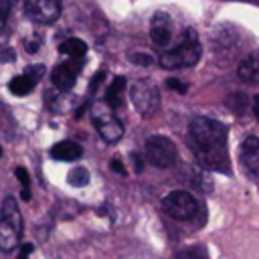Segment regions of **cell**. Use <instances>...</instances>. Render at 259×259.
Here are the masks:
<instances>
[{
  "mask_svg": "<svg viewBox=\"0 0 259 259\" xmlns=\"http://www.w3.org/2000/svg\"><path fill=\"white\" fill-rule=\"evenodd\" d=\"M146 156L148 162H152L156 168H168L176 162V146L166 136H152L146 142Z\"/></svg>",
  "mask_w": 259,
  "mask_h": 259,
  "instance_id": "8992f818",
  "label": "cell"
},
{
  "mask_svg": "<svg viewBox=\"0 0 259 259\" xmlns=\"http://www.w3.org/2000/svg\"><path fill=\"white\" fill-rule=\"evenodd\" d=\"M59 53L67 55L69 59H81V57L87 53V45H85V40H81V38H65V40L59 45Z\"/></svg>",
  "mask_w": 259,
  "mask_h": 259,
  "instance_id": "9a60e30c",
  "label": "cell"
},
{
  "mask_svg": "<svg viewBox=\"0 0 259 259\" xmlns=\"http://www.w3.org/2000/svg\"><path fill=\"white\" fill-rule=\"evenodd\" d=\"M132 160H134V166H136V172H142V158L138 154H132Z\"/></svg>",
  "mask_w": 259,
  "mask_h": 259,
  "instance_id": "f1b7e54d",
  "label": "cell"
},
{
  "mask_svg": "<svg viewBox=\"0 0 259 259\" xmlns=\"http://www.w3.org/2000/svg\"><path fill=\"white\" fill-rule=\"evenodd\" d=\"M32 251V245L30 243H26V245H22L20 247V255H18V259H28V253Z\"/></svg>",
  "mask_w": 259,
  "mask_h": 259,
  "instance_id": "4316f807",
  "label": "cell"
},
{
  "mask_svg": "<svg viewBox=\"0 0 259 259\" xmlns=\"http://www.w3.org/2000/svg\"><path fill=\"white\" fill-rule=\"evenodd\" d=\"M32 87H34V81H32L28 75H18V77H14V79L8 83V89H10L14 95H26V93H30Z\"/></svg>",
  "mask_w": 259,
  "mask_h": 259,
  "instance_id": "2e32d148",
  "label": "cell"
},
{
  "mask_svg": "<svg viewBox=\"0 0 259 259\" xmlns=\"http://www.w3.org/2000/svg\"><path fill=\"white\" fill-rule=\"evenodd\" d=\"M22 233V217L16 206V200L12 196L4 198L0 208V251H12Z\"/></svg>",
  "mask_w": 259,
  "mask_h": 259,
  "instance_id": "3957f363",
  "label": "cell"
},
{
  "mask_svg": "<svg viewBox=\"0 0 259 259\" xmlns=\"http://www.w3.org/2000/svg\"><path fill=\"white\" fill-rule=\"evenodd\" d=\"M109 168H111L113 172H117V174H125V168L121 166L119 160H111V162H109Z\"/></svg>",
  "mask_w": 259,
  "mask_h": 259,
  "instance_id": "484cf974",
  "label": "cell"
},
{
  "mask_svg": "<svg viewBox=\"0 0 259 259\" xmlns=\"http://www.w3.org/2000/svg\"><path fill=\"white\" fill-rule=\"evenodd\" d=\"M239 79L245 83H259V53H251L247 55L241 63H239Z\"/></svg>",
  "mask_w": 259,
  "mask_h": 259,
  "instance_id": "7c38bea8",
  "label": "cell"
},
{
  "mask_svg": "<svg viewBox=\"0 0 259 259\" xmlns=\"http://www.w3.org/2000/svg\"><path fill=\"white\" fill-rule=\"evenodd\" d=\"M123 89H125V79L123 77H115L113 81H111V85H109V89H107V93H105V103L109 105V107H119L121 103H123Z\"/></svg>",
  "mask_w": 259,
  "mask_h": 259,
  "instance_id": "5bb4252c",
  "label": "cell"
},
{
  "mask_svg": "<svg viewBox=\"0 0 259 259\" xmlns=\"http://www.w3.org/2000/svg\"><path fill=\"white\" fill-rule=\"evenodd\" d=\"M105 79V71H99L93 79H91V85H89V91H95V87H99V83Z\"/></svg>",
  "mask_w": 259,
  "mask_h": 259,
  "instance_id": "cb8c5ba5",
  "label": "cell"
},
{
  "mask_svg": "<svg viewBox=\"0 0 259 259\" xmlns=\"http://www.w3.org/2000/svg\"><path fill=\"white\" fill-rule=\"evenodd\" d=\"M132 101L142 115H154L160 107V93L154 83L140 79L132 85Z\"/></svg>",
  "mask_w": 259,
  "mask_h": 259,
  "instance_id": "52a82bcc",
  "label": "cell"
},
{
  "mask_svg": "<svg viewBox=\"0 0 259 259\" xmlns=\"http://www.w3.org/2000/svg\"><path fill=\"white\" fill-rule=\"evenodd\" d=\"M192 152L200 166L214 172H229L227 127L210 117H194L190 121Z\"/></svg>",
  "mask_w": 259,
  "mask_h": 259,
  "instance_id": "6da1fadb",
  "label": "cell"
},
{
  "mask_svg": "<svg viewBox=\"0 0 259 259\" xmlns=\"http://www.w3.org/2000/svg\"><path fill=\"white\" fill-rule=\"evenodd\" d=\"M24 12L32 22L51 24L61 14V0H24Z\"/></svg>",
  "mask_w": 259,
  "mask_h": 259,
  "instance_id": "ba28073f",
  "label": "cell"
},
{
  "mask_svg": "<svg viewBox=\"0 0 259 259\" xmlns=\"http://www.w3.org/2000/svg\"><path fill=\"white\" fill-rule=\"evenodd\" d=\"M0 154H2V148H0Z\"/></svg>",
  "mask_w": 259,
  "mask_h": 259,
  "instance_id": "4dcf8cb0",
  "label": "cell"
},
{
  "mask_svg": "<svg viewBox=\"0 0 259 259\" xmlns=\"http://www.w3.org/2000/svg\"><path fill=\"white\" fill-rule=\"evenodd\" d=\"M178 259H202V257H198L196 251H186V253H180Z\"/></svg>",
  "mask_w": 259,
  "mask_h": 259,
  "instance_id": "83f0119b",
  "label": "cell"
},
{
  "mask_svg": "<svg viewBox=\"0 0 259 259\" xmlns=\"http://www.w3.org/2000/svg\"><path fill=\"white\" fill-rule=\"evenodd\" d=\"M227 103H229V107L235 109L237 113H243L245 107H247V97L241 95V93H237V95H231V97L227 99Z\"/></svg>",
  "mask_w": 259,
  "mask_h": 259,
  "instance_id": "ffe728a7",
  "label": "cell"
},
{
  "mask_svg": "<svg viewBox=\"0 0 259 259\" xmlns=\"http://www.w3.org/2000/svg\"><path fill=\"white\" fill-rule=\"evenodd\" d=\"M12 6H14V0H0V34H4V30L8 26Z\"/></svg>",
  "mask_w": 259,
  "mask_h": 259,
  "instance_id": "ac0fdd59",
  "label": "cell"
},
{
  "mask_svg": "<svg viewBox=\"0 0 259 259\" xmlns=\"http://www.w3.org/2000/svg\"><path fill=\"white\" fill-rule=\"evenodd\" d=\"M162 208L166 210V214H170L172 219L178 221H188L196 214L198 204L194 200L192 194L184 192V190H172L170 194H166L162 198Z\"/></svg>",
  "mask_w": 259,
  "mask_h": 259,
  "instance_id": "5b68a950",
  "label": "cell"
},
{
  "mask_svg": "<svg viewBox=\"0 0 259 259\" xmlns=\"http://www.w3.org/2000/svg\"><path fill=\"white\" fill-rule=\"evenodd\" d=\"M36 49H38V42H28L26 45V51L28 53H36Z\"/></svg>",
  "mask_w": 259,
  "mask_h": 259,
  "instance_id": "f546056e",
  "label": "cell"
},
{
  "mask_svg": "<svg viewBox=\"0 0 259 259\" xmlns=\"http://www.w3.org/2000/svg\"><path fill=\"white\" fill-rule=\"evenodd\" d=\"M14 59V51L12 49H0V61L2 63H10Z\"/></svg>",
  "mask_w": 259,
  "mask_h": 259,
  "instance_id": "d4e9b609",
  "label": "cell"
},
{
  "mask_svg": "<svg viewBox=\"0 0 259 259\" xmlns=\"http://www.w3.org/2000/svg\"><path fill=\"white\" fill-rule=\"evenodd\" d=\"M51 156H53L55 160H61V162L77 160V158L81 156V146L75 144V142L65 140V142H59V144H55V146L51 148Z\"/></svg>",
  "mask_w": 259,
  "mask_h": 259,
  "instance_id": "4fadbf2b",
  "label": "cell"
},
{
  "mask_svg": "<svg viewBox=\"0 0 259 259\" xmlns=\"http://www.w3.org/2000/svg\"><path fill=\"white\" fill-rule=\"evenodd\" d=\"M150 36H152L154 45H158V47H166L172 40V20L166 12H156L152 16Z\"/></svg>",
  "mask_w": 259,
  "mask_h": 259,
  "instance_id": "30bf717a",
  "label": "cell"
},
{
  "mask_svg": "<svg viewBox=\"0 0 259 259\" xmlns=\"http://www.w3.org/2000/svg\"><path fill=\"white\" fill-rule=\"evenodd\" d=\"M130 59H132L134 63L142 65V67H148V65H152V57H150V55H146V53H136V55H132Z\"/></svg>",
  "mask_w": 259,
  "mask_h": 259,
  "instance_id": "7402d4cb",
  "label": "cell"
},
{
  "mask_svg": "<svg viewBox=\"0 0 259 259\" xmlns=\"http://www.w3.org/2000/svg\"><path fill=\"white\" fill-rule=\"evenodd\" d=\"M241 164L249 174H259V138L249 136L241 144Z\"/></svg>",
  "mask_w": 259,
  "mask_h": 259,
  "instance_id": "8fae6325",
  "label": "cell"
},
{
  "mask_svg": "<svg viewBox=\"0 0 259 259\" xmlns=\"http://www.w3.org/2000/svg\"><path fill=\"white\" fill-rule=\"evenodd\" d=\"M14 174H16V178L20 180V184H22V198L24 200H30V188H28V184H30V178H28V172L24 170V168H16L14 170Z\"/></svg>",
  "mask_w": 259,
  "mask_h": 259,
  "instance_id": "d6986e66",
  "label": "cell"
},
{
  "mask_svg": "<svg viewBox=\"0 0 259 259\" xmlns=\"http://www.w3.org/2000/svg\"><path fill=\"white\" fill-rule=\"evenodd\" d=\"M42 73H45V67H42V65H34V67H28V69L24 71V75H28V77H30L34 83H36V81L42 77Z\"/></svg>",
  "mask_w": 259,
  "mask_h": 259,
  "instance_id": "44dd1931",
  "label": "cell"
},
{
  "mask_svg": "<svg viewBox=\"0 0 259 259\" xmlns=\"http://www.w3.org/2000/svg\"><path fill=\"white\" fill-rule=\"evenodd\" d=\"M200 42L192 28H186L178 40V45L160 57V65L164 69H178V67H192L200 59Z\"/></svg>",
  "mask_w": 259,
  "mask_h": 259,
  "instance_id": "7a4b0ae2",
  "label": "cell"
},
{
  "mask_svg": "<svg viewBox=\"0 0 259 259\" xmlns=\"http://www.w3.org/2000/svg\"><path fill=\"white\" fill-rule=\"evenodd\" d=\"M166 85H168L170 89L178 91V93H186V85H184L182 81H178V79H168V81H166Z\"/></svg>",
  "mask_w": 259,
  "mask_h": 259,
  "instance_id": "603a6c76",
  "label": "cell"
},
{
  "mask_svg": "<svg viewBox=\"0 0 259 259\" xmlns=\"http://www.w3.org/2000/svg\"><path fill=\"white\" fill-rule=\"evenodd\" d=\"M69 184L71 186H85L87 182H89V172H87V168H83V166H77V168H73L71 172H69Z\"/></svg>",
  "mask_w": 259,
  "mask_h": 259,
  "instance_id": "e0dca14e",
  "label": "cell"
},
{
  "mask_svg": "<svg viewBox=\"0 0 259 259\" xmlns=\"http://www.w3.org/2000/svg\"><path fill=\"white\" fill-rule=\"evenodd\" d=\"M91 119L99 132V136L105 142L113 144L123 136V125L113 115V107H109L107 103H93L91 105Z\"/></svg>",
  "mask_w": 259,
  "mask_h": 259,
  "instance_id": "277c9868",
  "label": "cell"
},
{
  "mask_svg": "<svg viewBox=\"0 0 259 259\" xmlns=\"http://www.w3.org/2000/svg\"><path fill=\"white\" fill-rule=\"evenodd\" d=\"M81 71V59H71L67 63H61L53 69L51 73V81L57 89L61 91H67L75 85V79H77V73Z\"/></svg>",
  "mask_w": 259,
  "mask_h": 259,
  "instance_id": "9c48e42d",
  "label": "cell"
}]
</instances>
